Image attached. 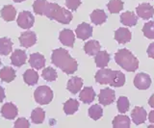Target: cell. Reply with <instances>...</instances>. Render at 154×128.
<instances>
[{
  "instance_id": "6da1fadb",
  "label": "cell",
  "mask_w": 154,
  "mask_h": 128,
  "mask_svg": "<svg viewBox=\"0 0 154 128\" xmlns=\"http://www.w3.org/2000/svg\"><path fill=\"white\" fill-rule=\"evenodd\" d=\"M51 62L66 74L74 73L78 69L77 62L64 48H57L52 52Z\"/></svg>"
},
{
  "instance_id": "7a4b0ae2",
  "label": "cell",
  "mask_w": 154,
  "mask_h": 128,
  "mask_svg": "<svg viewBox=\"0 0 154 128\" xmlns=\"http://www.w3.org/2000/svg\"><path fill=\"white\" fill-rule=\"evenodd\" d=\"M115 61L119 67L129 72H136L139 68V60L133 55L131 51L126 48L119 49L115 54Z\"/></svg>"
},
{
  "instance_id": "3957f363",
  "label": "cell",
  "mask_w": 154,
  "mask_h": 128,
  "mask_svg": "<svg viewBox=\"0 0 154 128\" xmlns=\"http://www.w3.org/2000/svg\"><path fill=\"white\" fill-rule=\"evenodd\" d=\"M45 16L53 20H56L62 24H69L72 20V14L66 9L59 6L56 3H48Z\"/></svg>"
},
{
  "instance_id": "277c9868",
  "label": "cell",
  "mask_w": 154,
  "mask_h": 128,
  "mask_svg": "<svg viewBox=\"0 0 154 128\" xmlns=\"http://www.w3.org/2000/svg\"><path fill=\"white\" fill-rule=\"evenodd\" d=\"M34 97L37 103L41 105H46L53 99V92L48 86H40L34 92Z\"/></svg>"
},
{
  "instance_id": "5b68a950",
  "label": "cell",
  "mask_w": 154,
  "mask_h": 128,
  "mask_svg": "<svg viewBox=\"0 0 154 128\" xmlns=\"http://www.w3.org/2000/svg\"><path fill=\"white\" fill-rule=\"evenodd\" d=\"M115 72H116V70L103 68V69H99L98 72L95 73L94 79L96 82L101 85L110 84L113 81V78L115 76Z\"/></svg>"
},
{
  "instance_id": "8992f818",
  "label": "cell",
  "mask_w": 154,
  "mask_h": 128,
  "mask_svg": "<svg viewBox=\"0 0 154 128\" xmlns=\"http://www.w3.org/2000/svg\"><path fill=\"white\" fill-rule=\"evenodd\" d=\"M17 22V25L20 28H23V29H29V28H31L34 25L35 17H34V16L30 12L23 11L21 13H19Z\"/></svg>"
},
{
  "instance_id": "52a82bcc",
  "label": "cell",
  "mask_w": 154,
  "mask_h": 128,
  "mask_svg": "<svg viewBox=\"0 0 154 128\" xmlns=\"http://www.w3.org/2000/svg\"><path fill=\"white\" fill-rule=\"evenodd\" d=\"M151 85V78L148 74L144 72L138 73L134 78V86L139 90H147Z\"/></svg>"
},
{
  "instance_id": "ba28073f",
  "label": "cell",
  "mask_w": 154,
  "mask_h": 128,
  "mask_svg": "<svg viewBox=\"0 0 154 128\" xmlns=\"http://www.w3.org/2000/svg\"><path fill=\"white\" fill-rule=\"evenodd\" d=\"M115 96H116L115 91L110 88H105L100 90V93L98 94L99 103L104 106H108L115 101Z\"/></svg>"
},
{
  "instance_id": "9c48e42d",
  "label": "cell",
  "mask_w": 154,
  "mask_h": 128,
  "mask_svg": "<svg viewBox=\"0 0 154 128\" xmlns=\"http://www.w3.org/2000/svg\"><path fill=\"white\" fill-rule=\"evenodd\" d=\"M136 13L143 20H149L154 16V8L149 3H142L136 8Z\"/></svg>"
},
{
  "instance_id": "30bf717a",
  "label": "cell",
  "mask_w": 154,
  "mask_h": 128,
  "mask_svg": "<svg viewBox=\"0 0 154 128\" xmlns=\"http://www.w3.org/2000/svg\"><path fill=\"white\" fill-rule=\"evenodd\" d=\"M75 34L78 39L82 41H86L93 35V27H91L89 23L83 22L77 26L75 30Z\"/></svg>"
},
{
  "instance_id": "8fae6325",
  "label": "cell",
  "mask_w": 154,
  "mask_h": 128,
  "mask_svg": "<svg viewBox=\"0 0 154 128\" xmlns=\"http://www.w3.org/2000/svg\"><path fill=\"white\" fill-rule=\"evenodd\" d=\"M37 41V36L36 33L33 31H26L21 33L20 37H19V42H20V45L28 48V47H31L36 44Z\"/></svg>"
},
{
  "instance_id": "7c38bea8",
  "label": "cell",
  "mask_w": 154,
  "mask_h": 128,
  "mask_svg": "<svg viewBox=\"0 0 154 128\" xmlns=\"http://www.w3.org/2000/svg\"><path fill=\"white\" fill-rule=\"evenodd\" d=\"M146 117H147L146 111L144 110V108L143 107H139V106L135 107L131 113L132 120L136 125H140V124H142V123L146 122Z\"/></svg>"
},
{
  "instance_id": "4fadbf2b",
  "label": "cell",
  "mask_w": 154,
  "mask_h": 128,
  "mask_svg": "<svg viewBox=\"0 0 154 128\" xmlns=\"http://www.w3.org/2000/svg\"><path fill=\"white\" fill-rule=\"evenodd\" d=\"M18 114L17 106L12 102L5 103L1 108V116L7 120H14Z\"/></svg>"
},
{
  "instance_id": "5bb4252c",
  "label": "cell",
  "mask_w": 154,
  "mask_h": 128,
  "mask_svg": "<svg viewBox=\"0 0 154 128\" xmlns=\"http://www.w3.org/2000/svg\"><path fill=\"white\" fill-rule=\"evenodd\" d=\"M59 40L63 44L69 47H73L75 37L74 33L70 29H64L60 32L59 34Z\"/></svg>"
},
{
  "instance_id": "9a60e30c",
  "label": "cell",
  "mask_w": 154,
  "mask_h": 128,
  "mask_svg": "<svg viewBox=\"0 0 154 128\" xmlns=\"http://www.w3.org/2000/svg\"><path fill=\"white\" fill-rule=\"evenodd\" d=\"M132 34L128 28H119L118 30H116L115 32V40L117 41L119 44H124L126 42L131 41Z\"/></svg>"
},
{
  "instance_id": "2e32d148",
  "label": "cell",
  "mask_w": 154,
  "mask_h": 128,
  "mask_svg": "<svg viewBox=\"0 0 154 128\" xmlns=\"http://www.w3.org/2000/svg\"><path fill=\"white\" fill-rule=\"evenodd\" d=\"M27 54L25 51L21 49H17L13 52L11 56V63L14 67H21L26 63Z\"/></svg>"
},
{
  "instance_id": "e0dca14e",
  "label": "cell",
  "mask_w": 154,
  "mask_h": 128,
  "mask_svg": "<svg viewBox=\"0 0 154 128\" xmlns=\"http://www.w3.org/2000/svg\"><path fill=\"white\" fill-rule=\"evenodd\" d=\"M29 64L36 69H42L45 66V58L41 53H33L29 58Z\"/></svg>"
},
{
  "instance_id": "ac0fdd59",
  "label": "cell",
  "mask_w": 154,
  "mask_h": 128,
  "mask_svg": "<svg viewBox=\"0 0 154 128\" xmlns=\"http://www.w3.org/2000/svg\"><path fill=\"white\" fill-rule=\"evenodd\" d=\"M94 98L95 92L94 91L93 87H85L79 94V99L85 104H90L94 100Z\"/></svg>"
},
{
  "instance_id": "d6986e66",
  "label": "cell",
  "mask_w": 154,
  "mask_h": 128,
  "mask_svg": "<svg viewBox=\"0 0 154 128\" xmlns=\"http://www.w3.org/2000/svg\"><path fill=\"white\" fill-rule=\"evenodd\" d=\"M120 22H122V24L125 26L132 27V26H135L137 24L138 17L134 13L127 11V12L122 14V16H120Z\"/></svg>"
},
{
  "instance_id": "ffe728a7",
  "label": "cell",
  "mask_w": 154,
  "mask_h": 128,
  "mask_svg": "<svg viewBox=\"0 0 154 128\" xmlns=\"http://www.w3.org/2000/svg\"><path fill=\"white\" fill-rule=\"evenodd\" d=\"M82 86H83V80H82V78L78 77V76H74V77H71L69 80L66 88L71 93L75 94L78 92H80V90L82 89Z\"/></svg>"
},
{
  "instance_id": "44dd1931",
  "label": "cell",
  "mask_w": 154,
  "mask_h": 128,
  "mask_svg": "<svg viewBox=\"0 0 154 128\" xmlns=\"http://www.w3.org/2000/svg\"><path fill=\"white\" fill-rule=\"evenodd\" d=\"M1 17L5 21H13L14 20L17 16V11L16 8L13 5H6L1 9Z\"/></svg>"
},
{
  "instance_id": "7402d4cb",
  "label": "cell",
  "mask_w": 154,
  "mask_h": 128,
  "mask_svg": "<svg viewBox=\"0 0 154 128\" xmlns=\"http://www.w3.org/2000/svg\"><path fill=\"white\" fill-rule=\"evenodd\" d=\"M101 45L97 41L91 40L87 41L84 45V50L88 55L90 56H95L100 51Z\"/></svg>"
},
{
  "instance_id": "603a6c76",
  "label": "cell",
  "mask_w": 154,
  "mask_h": 128,
  "mask_svg": "<svg viewBox=\"0 0 154 128\" xmlns=\"http://www.w3.org/2000/svg\"><path fill=\"white\" fill-rule=\"evenodd\" d=\"M94 61H95V64L97 66L98 68L100 69H103V68H106L109 64V61H110V55L107 51H99L97 54L95 55V58H94Z\"/></svg>"
},
{
  "instance_id": "cb8c5ba5",
  "label": "cell",
  "mask_w": 154,
  "mask_h": 128,
  "mask_svg": "<svg viewBox=\"0 0 154 128\" xmlns=\"http://www.w3.org/2000/svg\"><path fill=\"white\" fill-rule=\"evenodd\" d=\"M106 20H107V15H106L103 10H100V9L94 10L91 14V20L95 25L103 24L106 21Z\"/></svg>"
},
{
  "instance_id": "d4e9b609",
  "label": "cell",
  "mask_w": 154,
  "mask_h": 128,
  "mask_svg": "<svg viewBox=\"0 0 154 128\" xmlns=\"http://www.w3.org/2000/svg\"><path fill=\"white\" fill-rule=\"evenodd\" d=\"M16 78V70L11 67H4L0 70V79L3 82L10 83Z\"/></svg>"
},
{
  "instance_id": "484cf974",
  "label": "cell",
  "mask_w": 154,
  "mask_h": 128,
  "mask_svg": "<svg viewBox=\"0 0 154 128\" xmlns=\"http://www.w3.org/2000/svg\"><path fill=\"white\" fill-rule=\"evenodd\" d=\"M131 120L127 116L124 115H119L116 116L113 120V126L114 128H129Z\"/></svg>"
},
{
  "instance_id": "4316f807",
  "label": "cell",
  "mask_w": 154,
  "mask_h": 128,
  "mask_svg": "<svg viewBox=\"0 0 154 128\" xmlns=\"http://www.w3.org/2000/svg\"><path fill=\"white\" fill-rule=\"evenodd\" d=\"M23 80L29 86H34L38 81V74L34 69H27L23 74Z\"/></svg>"
},
{
  "instance_id": "83f0119b",
  "label": "cell",
  "mask_w": 154,
  "mask_h": 128,
  "mask_svg": "<svg viewBox=\"0 0 154 128\" xmlns=\"http://www.w3.org/2000/svg\"><path fill=\"white\" fill-rule=\"evenodd\" d=\"M13 42L9 38H0V55L7 56L12 52Z\"/></svg>"
},
{
  "instance_id": "f1b7e54d",
  "label": "cell",
  "mask_w": 154,
  "mask_h": 128,
  "mask_svg": "<svg viewBox=\"0 0 154 128\" xmlns=\"http://www.w3.org/2000/svg\"><path fill=\"white\" fill-rule=\"evenodd\" d=\"M79 108V102L76 99L70 98L64 104V112L66 115H73L75 112H77Z\"/></svg>"
},
{
  "instance_id": "f546056e",
  "label": "cell",
  "mask_w": 154,
  "mask_h": 128,
  "mask_svg": "<svg viewBox=\"0 0 154 128\" xmlns=\"http://www.w3.org/2000/svg\"><path fill=\"white\" fill-rule=\"evenodd\" d=\"M45 118V112L43 111L42 108L38 107L32 111V113H31L32 122L36 123V124H40V123L43 122Z\"/></svg>"
},
{
  "instance_id": "4dcf8cb0",
  "label": "cell",
  "mask_w": 154,
  "mask_h": 128,
  "mask_svg": "<svg viewBox=\"0 0 154 128\" xmlns=\"http://www.w3.org/2000/svg\"><path fill=\"white\" fill-rule=\"evenodd\" d=\"M107 8L110 13L118 14L123 9V1L122 0H110L107 4Z\"/></svg>"
},
{
  "instance_id": "1f68e13d",
  "label": "cell",
  "mask_w": 154,
  "mask_h": 128,
  "mask_svg": "<svg viewBox=\"0 0 154 128\" xmlns=\"http://www.w3.org/2000/svg\"><path fill=\"white\" fill-rule=\"evenodd\" d=\"M124 84H125V75L122 72H119V70H116L115 76L113 78V81L110 83V86L119 88V87H122Z\"/></svg>"
},
{
  "instance_id": "d6a6232c",
  "label": "cell",
  "mask_w": 154,
  "mask_h": 128,
  "mask_svg": "<svg viewBox=\"0 0 154 128\" xmlns=\"http://www.w3.org/2000/svg\"><path fill=\"white\" fill-rule=\"evenodd\" d=\"M103 116V110L102 107L97 104H94V105L91 106L89 109V117L91 118H93L94 120H97Z\"/></svg>"
},
{
  "instance_id": "836d02e7",
  "label": "cell",
  "mask_w": 154,
  "mask_h": 128,
  "mask_svg": "<svg viewBox=\"0 0 154 128\" xmlns=\"http://www.w3.org/2000/svg\"><path fill=\"white\" fill-rule=\"evenodd\" d=\"M47 4H48V2L46 0H36L33 4V10L37 15L43 16L45 15Z\"/></svg>"
},
{
  "instance_id": "e575fe53",
  "label": "cell",
  "mask_w": 154,
  "mask_h": 128,
  "mask_svg": "<svg viewBox=\"0 0 154 128\" xmlns=\"http://www.w3.org/2000/svg\"><path fill=\"white\" fill-rule=\"evenodd\" d=\"M42 78L46 80L48 82H52V81H55L58 77V74H57V72L53 69V68H45L43 69L42 70Z\"/></svg>"
},
{
  "instance_id": "d590c367",
  "label": "cell",
  "mask_w": 154,
  "mask_h": 128,
  "mask_svg": "<svg viewBox=\"0 0 154 128\" xmlns=\"http://www.w3.org/2000/svg\"><path fill=\"white\" fill-rule=\"evenodd\" d=\"M143 33L147 39L154 40V21H148L143 27Z\"/></svg>"
},
{
  "instance_id": "8d00e7d4",
  "label": "cell",
  "mask_w": 154,
  "mask_h": 128,
  "mask_svg": "<svg viewBox=\"0 0 154 128\" xmlns=\"http://www.w3.org/2000/svg\"><path fill=\"white\" fill-rule=\"evenodd\" d=\"M117 107L119 113H126L129 109V100L127 97L125 96H120L118 99L117 102Z\"/></svg>"
},
{
  "instance_id": "74e56055",
  "label": "cell",
  "mask_w": 154,
  "mask_h": 128,
  "mask_svg": "<svg viewBox=\"0 0 154 128\" xmlns=\"http://www.w3.org/2000/svg\"><path fill=\"white\" fill-rule=\"evenodd\" d=\"M81 5V0H66V6L70 11H75Z\"/></svg>"
},
{
  "instance_id": "f35d334b",
  "label": "cell",
  "mask_w": 154,
  "mask_h": 128,
  "mask_svg": "<svg viewBox=\"0 0 154 128\" xmlns=\"http://www.w3.org/2000/svg\"><path fill=\"white\" fill-rule=\"evenodd\" d=\"M30 126L29 122L25 117H19L18 120L14 122V127L16 128H28Z\"/></svg>"
},
{
  "instance_id": "ab89813d",
  "label": "cell",
  "mask_w": 154,
  "mask_h": 128,
  "mask_svg": "<svg viewBox=\"0 0 154 128\" xmlns=\"http://www.w3.org/2000/svg\"><path fill=\"white\" fill-rule=\"evenodd\" d=\"M147 55L148 57H150L151 59H154V42L149 44L147 48Z\"/></svg>"
},
{
  "instance_id": "60d3db41",
  "label": "cell",
  "mask_w": 154,
  "mask_h": 128,
  "mask_svg": "<svg viewBox=\"0 0 154 128\" xmlns=\"http://www.w3.org/2000/svg\"><path fill=\"white\" fill-rule=\"evenodd\" d=\"M4 98H5V91H4V89L0 86V102H2L4 100Z\"/></svg>"
},
{
  "instance_id": "b9f144b4",
  "label": "cell",
  "mask_w": 154,
  "mask_h": 128,
  "mask_svg": "<svg viewBox=\"0 0 154 128\" xmlns=\"http://www.w3.org/2000/svg\"><path fill=\"white\" fill-rule=\"evenodd\" d=\"M148 120L151 123H154V110L148 114Z\"/></svg>"
},
{
  "instance_id": "7bdbcfd3",
  "label": "cell",
  "mask_w": 154,
  "mask_h": 128,
  "mask_svg": "<svg viewBox=\"0 0 154 128\" xmlns=\"http://www.w3.org/2000/svg\"><path fill=\"white\" fill-rule=\"evenodd\" d=\"M148 105L152 108H154V93L150 96V98L148 99Z\"/></svg>"
},
{
  "instance_id": "ee69618b",
  "label": "cell",
  "mask_w": 154,
  "mask_h": 128,
  "mask_svg": "<svg viewBox=\"0 0 154 128\" xmlns=\"http://www.w3.org/2000/svg\"><path fill=\"white\" fill-rule=\"evenodd\" d=\"M14 2H16V3H19V2H23V1H25V0H13Z\"/></svg>"
},
{
  "instance_id": "f6af8a7d",
  "label": "cell",
  "mask_w": 154,
  "mask_h": 128,
  "mask_svg": "<svg viewBox=\"0 0 154 128\" xmlns=\"http://www.w3.org/2000/svg\"><path fill=\"white\" fill-rule=\"evenodd\" d=\"M149 128H151V127H154V124H150V125H148Z\"/></svg>"
},
{
  "instance_id": "bcb514c9",
  "label": "cell",
  "mask_w": 154,
  "mask_h": 128,
  "mask_svg": "<svg viewBox=\"0 0 154 128\" xmlns=\"http://www.w3.org/2000/svg\"><path fill=\"white\" fill-rule=\"evenodd\" d=\"M0 66H1V60H0Z\"/></svg>"
}]
</instances>
